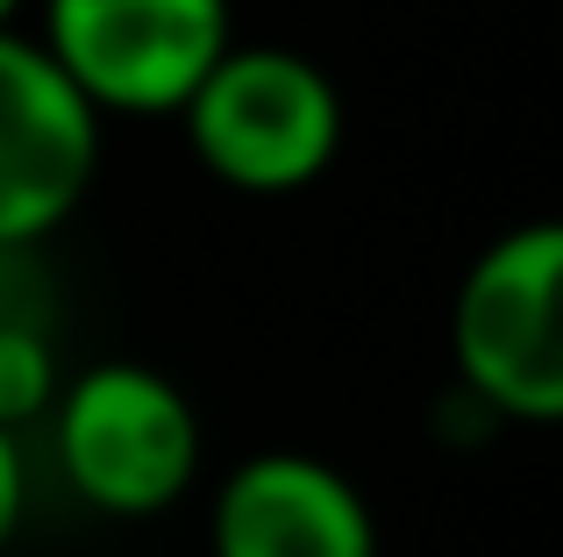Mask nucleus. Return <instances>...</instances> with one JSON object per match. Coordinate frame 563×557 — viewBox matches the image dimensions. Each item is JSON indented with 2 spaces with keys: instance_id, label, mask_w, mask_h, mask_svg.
Listing matches in <instances>:
<instances>
[{
  "instance_id": "obj_1",
  "label": "nucleus",
  "mask_w": 563,
  "mask_h": 557,
  "mask_svg": "<svg viewBox=\"0 0 563 557\" xmlns=\"http://www.w3.org/2000/svg\"><path fill=\"white\" fill-rule=\"evenodd\" d=\"M172 122L186 129L192 165L250 200H286L321 186L350 136L335 72L292 43H229Z\"/></svg>"
},
{
  "instance_id": "obj_2",
  "label": "nucleus",
  "mask_w": 563,
  "mask_h": 557,
  "mask_svg": "<svg viewBox=\"0 0 563 557\" xmlns=\"http://www.w3.org/2000/svg\"><path fill=\"white\" fill-rule=\"evenodd\" d=\"M43 429H51V465L65 493L108 522H151L179 507L207 458L186 386L143 358H108L71 372Z\"/></svg>"
},
{
  "instance_id": "obj_3",
  "label": "nucleus",
  "mask_w": 563,
  "mask_h": 557,
  "mask_svg": "<svg viewBox=\"0 0 563 557\" xmlns=\"http://www.w3.org/2000/svg\"><path fill=\"white\" fill-rule=\"evenodd\" d=\"M563 229L514 222L493 237L450 301V358L464 401L493 422L550 429L563 422Z\"/></svg>"
},
{
  "instance_id": "obj_4",
  "label": "nucleus",
  "mask_w": 563,
  "mask_h": 557,
  "mask_svg": "<svg viewBox=\"0 0 563 557\" xmlns=\"http://www.w3.org/2000/svg\"><path fill=\"white\" fill-rule=\"evenodd\" d=\"M36 43L100 122H172L235 43V0H43Z\"/></svg>"
},
{
  "instance_id": "obj_5",
  "label": "nucleus",
  "mask_w": 563,
  "mask_h": 557,
  "mask_svg": "<svg viewBox=\"0 0 563 557\" xmlns=\"http://www.w3.org/2000/svg\"><path fill=\"white\" fill-rule=\"evenodd\" d=\"M108 122L36 36L0 29V251H43L100 179Z\"/></svg>"
},
{
  "instance_id": "obj_6",
  "label": "nucleus",
  "mask_w": 563,
  "mask_h": 557,
  "mask_svg": "<svg viewBox=\"0 0 563 557\" xmlns=\"http://www.w3.org/2000/svg\"><path fill=\"white\" fill-rule=\"evenodd\" d=\"M207 557H378V515L314 450H250L207 501Z\"/></svg>"
},
{
  "instance_id": "obj_7",
  "label": "nucleus",
  "mask_w": 563,
  "mask_h": 557,
  "mask_svg": "<svg viewBox=\"0 0 563 557\" xmlns=\"http://www.w3.org/2000/svg\"><path fill=\"white\" fill-rule=\"evenodd\" d=\"M57 386H65V364L51 350V321H0V429H36Z\"/></svg>"
},
{
  "instance_id": "obj_8",
  "label": "nucleus",
  "mask_w": 563,
  "mask_h": 557,
  "mask_svg": "<svg viewBox=\"0 0 563 557\" xmlns=\"http://www.w3.org/2000/svg\"><path fill=\"white\" fill-rule=\"evenodd\" d=\"M22 515H29V458H22V436L0 429V557H8Z\"/></svg>"
},
{
  "instance_id": "obj_9",
  "label": "nucleus",
  "mask_w": 563,
  "mask_h": 557,
  "mask_svg": "<svg viewBox=\"0 0 563 557\" xmlns=\"http://www.w3.org/2000/svg\"><path fill=\"white\" fill-rule=\"evenodd\" d=\"M29 0H0V29H14V14H22Z\"/></svg>"
}]
</instances>
